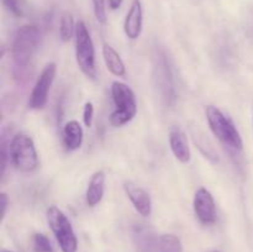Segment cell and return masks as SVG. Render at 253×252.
Wrapping results in <instances>:
<instances>
[{
    "instance_id": "obj_16",
    "label": "cell",
    "mask_w": 253,
    "mask_h": 252,
    "mask_svg": "<svg viewBox=\"0 0 253 252\" xmlns=\"http://www.w3.org/2000/svg\"><path fill=\"white\" fill-rule=\"evenodd\" d=\"M76 35V25H74L73 16L69 12L62 15L61 25H59V37L63 42H69Z\"/></svg>"
},
{
    "instance_id": "obj_4",
    "label": "cell",
    "mask_w": 253,
    "mask_h": 252,
    "mask_svg": "<svg viewBox=\"0 0 253 252\" xmlns=\"http://www.w3.org/2000/svg\"><path fill=\"white\" fill-rule=\"evenodd\" d=\"M9 152L11 163L20 172L31 173L39 167V155L35 142L26 133L19 132L11 138L9 143Z\"/></svg>"
},
{
    "instance_id": "obj_12",
    "label": "cell",
    "mask_w": 253,
    "mask_h": 252,
    "mask_svg": "<svg viewBox=\"0 0 253 252\" xmlns=\"http://www.w3.org/2000/svg\"><path fill=\"white\" fill-rule=\"evenodd\" d=\"M105 192V173L96 170L91 174L85 192V202L88 207L94 208L103 200Z\"/></svg>"
},
{
    "instance_id": "obj_14",
    "label": "cell",
    "mask_w": 253,
    "mask_h": 252,
    "mask_svg": "<svg viewBox=\"0 0 253 252\" xmlns=\"http://www.w3.org/2000/svg\"><path fill=\"white\" fill-rule=\"evenodd\" d=\"M103 58L105 66L111 74L116 77H125L126 67L120 54L109 43L103 44Z\"/></svg>"
},
{
    "instance_id": "obj_3",
    "label": "cell",
    "mask_w": 253,
    "mask_h": 252,
    "mask_svg": "<svg viewBox=\"0 0 253 252\" xmlns=\"http://www.w3.org/2000/svg\"><path fill=\"white\" fill-rule=\"evenodd\" d=\"M41 42V31L35 25H24L15 32L11 43V56L17 68H25L31 61Z\"/></svg>"
},
{
    "instance_id": "obj_7",
    "label": "cell",
    "mask_w": 253,
    "mask_h": 252,
    "mask_svg": "<svg viewBox=\"0 0 253 252\" xmlns=\"http://www.w3.org/2000/svg\"><path fill=\"white\" fill-rule=\"evenodd\" d=\"M56 73L57 66L53 62L46 64V67L42 69L41 74L37 78L31 94H30V109H32V110H42L46 106L47 100H48V93L51 90L52 83L56 78Z\"/></svg>"
},
{
    "instance_id": "obj_15",
    "label": "cell",
    "mask_w": 253,
    "mask_h": 252,
    "mask_svg": "<svg viewBox=\"0 0 253 252\" xmlns=\"http://www.w3.org/2000/svg\"><path fill=\"white\" fill-rule=\"evenodd\" d=\"M155 252H183L182 241L173 234L157 235Z\"/></svg>"
},
{
    "instance_id": "obj_11",
    "label": "cell",
    "mask_w": 253,
    "mask_h": 252,
    "mask_svg": "<svg viewBox=\"0 0 253 252\" xmlns=\"http://www.w3.org/2000/svg\"><path fill=\"white\" fill-rule=\"evenodd\" d=\"M169 146L174 157L180 163H189L192 158L189 142L184 131L178 126L170 128L169 131Z\"/></svg>"
},
{
    "instance_id": "obj_18",
    "label": "cell",
    "mask_w": 253,
    "mask_h": 252,
    "mask_svg": "<svg viewBox=\"0 0 253 252\" xmlns=\"http://www.w3.org/2000/svg\"><path fill=\"white\" fill-rule=\"evenodd\" d=\"M91 1H93L94 15H95L96 20H98L100 24H105L106 22V9H105L106 0H91Z\"/></svg>"
},
{
    "instance_id": "obj_5",
    "label": "cell",
    "mask_w": 253,
    "mask_h": 252,
    "mask_svg": "<svg viewBox=\"0 0 253 252\" xmlns=\"http://www.w3.org/2000/svg\"><path fill=\"white\" fill-rule=\"evenodd\" d=\"M76 59L79 69L85 77L96 79L95 48L85 22L78 21L76 24Z\"/></svg>"
},
{
    "instance_id": "obj_20",
    "label": "cell",
    "mask_w": 253,
    "mask_h": 252,
    "mask_svg": "<svg viewBox=\"0 0 253 252\" xmlns=\"http://www.w3.org/2000/svg\"><path fill=\"white\" fill-rule=\"evenodd\" d=\"M93 119H94V105L93 103L90 101H86L84 104V109H83V123L86 127H90L91 124H93Z\"/></svg>"
},
{
    "instance_id": "obj_1",
    "label": "cell",
    "mask_w": 253,
    "mask_h": 252,
    "mask_svg": "<svg viewBox=\"0 0 253 252\" xmlns=\"http://www.w3.org/2000/svg\"><path fill=\"white\" fill-rule=\"evenodd\" d=\"M205 115L209 128L222 145L234 152L242 151L244 141L231 119L227 118L219 108L214 105L207 106Z\"/></svg>"
},
{
    "instance_id": "obj_10",
    "label": "cell",
    "mask_w": 253,
    "mask_h": 252,
    "mask_svg": "<svg viewBox=\"0 0 253 252\" xmlns=\"http://www.w3.org/2000/svg\"><path fill=\"white\" fill-rule=\"evenodd\" d=\"M143 10L140 0H133L126 14L124 22V32L130 40H137L142 32Z\"/></svg>"
},
{
    "instance_id": "obj_23",
    "label": "cell",
    "mask_w": 253,
    "mask_h": 252,
    "mask_svg": "<svg viewBox=\"0 0 253 252\" xmlns=\"http://www.w3.org/2000/svg\"><path fill=\"white\" fill-rule=\"evenodd\" d=\"M1 252H12V251H9V250H1Z\"/></svg>"
},
{
    "instance_id": "obj_13",
    "label": "cell",
    "mask_w": 253,
    "mask_h": 252,
    "mask_svg": "<svg viewBox=\"0 0 253 252\" xmlns=\"http://www.w3.org/2000/svg\"><path fill=\"white\" fill-rule=\"evenodd\" d=\"M84 131L79 121H67L63 127V143L68 151H76L83 143Z\"/></svg>"
},
{
    "instance_id": "obj_21",
    "label": "cell",
    "mask_w": 253,
    "mask_h": 252,
    "mask_svg": "<svg viewBox=\"0 0 253 252\" xmlns=\"http://www.w3.org/2000/svg\"><path fill=\"white\" fill-rule=\"evenodd\" d=\"M0 205H1V220H4L5 214H6L7 205H9V199H7V195L5 193L0 194Z\"/></svg>"
},
{
    "instance_id": "obj_6",
    "label": "cell",
    "mask_w": 253,
    "mask_h": 252,
    "mask_svg": "<svg viewBox=\"0 0 253 252\" xmlns=\"http://www.w3.org/2000/svg\"><path fill=\"white\" fill-rule=\"evenodd\" d=\"M46 217L62 252H77L78 240L67 215L58 207L51 205L47 209Z\"/></svg>"
},
{
    "instance_id": "obj_2",
    "label": "cell",
    "mask_w": 253,
    "mask_h": 252,
    "mask_svg": "<svg viewBox=\"0 0 253 252\" xmlns=\"http://www.w3.org/2000/svg\"><path fill=\"white\" fill-rule=\"evenodd\" d=\"M111 96L115 109L110 114L109 121L114 127H121L130 123L137 114L136 95L127 84L115 81L111 84Z\"/></svg>"
},
{
    "instance_id": "obj_17",
    "label": "cell",
    "mask_w": 253,
    "mask_h": 252,
    "mask_svg": "<svg viewBox=\"0 0 253 252\" xmlns=\"http://www.w3.org/2000/svg\"><path fill=\"white\" fill-rule=\"evenodd\" d=\"M35 252H52V245L48 237L43 234H35L32 237Z\"/></svg>"
},
{
    "instance_id": "obj_22",
    "label": "cell",
    "mask_w": 253,
    "mask_h": 252,
    "mask_svg": "<svg viewBox=\"0 0 253 252\" xmlns=\"http://www.w3.org/2000/svg\"><path fill=\"white\" fill-rule=\"evenodd\" d=\"M123 1L124 0H108L109 6H110L111 10H118L123 4Z\"/></svg>"
},
{
    "instance_id": "obj_19",
    "label": "cell",
    "mask_w": 253,
    "mask_h": 252,
    "mask_svg": "<svg viewBox=\"0 0 253 252\" xmlns=\"http://www.w3.org/2000/svg\"><path fill=\"white\" fill-rule=\"evenodd\" d=\"M5 7L9 10L11 14L16 16H21L24 14V7H22V0H2Z\"/></svg>"
},
{
    "instance_id": "obj_9",
    "label": "cell",
    "mask_w": 253,
    "mask_h": 252,
    "mask_svg": "<svg viewBox=\"0 0 253 252\" xmlns=\"http://www.w3.org/2000/svg\"><path fill=\"white\" fill-rule=\"evenodd\" d=\"M123 187L127 198L132 203L136 211L141 216H150L151 212H152V200H151V197L147 190L143 189L141 185L136 184L132 180L124 182Z\"/></svg>"
},
{
    "instance_id": "obj_8",
    "label": "cell",
    "mask_w": 253,
    "mask_h": 252,
    "mask_svg": "<svg viewBox=\"0 0 253 252\" xmlns=\"http://www.w3.org/2000/svg\"><path fill=\"white\" fill-rule=\"evenodd\" d=\"M193 208L198 220L204 225H212L216 221V204L211 193L202 187L197 190L193 200Z\"/></svg>"
}]
</instances>
